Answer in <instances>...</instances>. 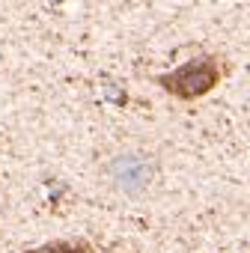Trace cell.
Listing matches in <instances>:
<instances>
[{
  "label": "cell",
  "mask_w": 250,
  "mask_h": 253,
  "mask_svg": "<svg viewBox=\"0 0 250 253\" xmlns=\"http://www.w3.org/2000/svg\"><path fill=\"white\" fill-rule=\"evenodd\" d=\"M30 253H89V247L86 244H75V241H54V244H42V247H36V250H30Z\"/></svg>",
  "instance_id": "obj_3"
},
{
  "label": "cell",
  "mask_w": 250,
  "mask_h": 253,
  "mask_svg": "<svg viewBox=\"0 0 250 253\" xmlns=\"http://www.w3.org/2000/svg\"><path fill=\"white\" fill-rule=\"evenodd\" d=\"M104 179L122 197H131V200L146 197L152 191V185L158 182V158L143 149L116 152L104 164Z\"/></svg>",
  "instance_id": "obj_1"
},
{
  "label": "cell",
  "mask_w": 250,
  "mask_h": 253,
  "mask_svg": "<svg viewBox=\"0 0 250 253\" xmlns=\"http://www.w3.org/2000/svg\"><path fill=\"white\" fill-rule=\"evenodd\" d=\"M217 81H220V63H217L214 57H194V60H188L185 66H179L176 72L158 78V84H161L170 95L185 98V101L211 92V89L217 86Z\"/></svg>",
  "instance_id": "obj_2"
}]
</instances>
